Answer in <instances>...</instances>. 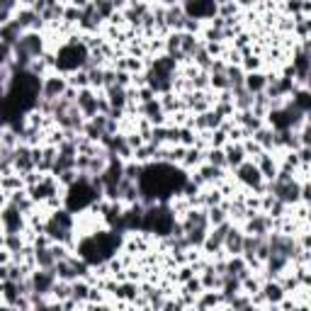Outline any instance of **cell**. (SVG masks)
Segmentation results:
<instances>
[{
	"instance_id": "obj_4",
	"label": "cell",
	"mask_w": 311,
	"mask_h": 311,
	"mask_svg": "<svg viewBox=\"0 0 311 311\" xmlns=\"http://www.w3.org/2000/svg\"><path fill=\"white\" fill-rule=\"evenodd\" d=\"M76 107L80 110V114L95 117V114H98V98H92L90 90H80L76 98Z\"/></svg>"
},
{
	"instance_id": "obj_11",
	"label": "cell",
	"mask_w": 311,
	"mask_h": 311,
	"mask_svg": "<svg viewBox=\"0 0 311 311\" xmlns=\"http://www.w3.org/2000/svg\"><path fill=\"white\" fill-rule=\"evenodd\" d=\"M224 245L229 248V253H233V258H238L241 251H243V236L238 231H233V229H229L226 238H224Z\"/></svg>"
},
{
	"instance_id": "obj_2",
	"label": "cell",
	"mask_w": 311,
	"mask_h": 311,
	"mask_svg": "<svg viewBox=\"0 0 311 311\" xmlns=\"http://www.w3.org/2000/svg\"><path fill=\"white\" fill-rule=\"evenodd\" d=\"M54 285H56L54 270H39V272H34L32 282H29V287H32V292L37 294V297H42V294H46V292H51Z\"/></svg>"
},
{
	"instance_id": "obj_10",
	"label": "cell",
	"mask_w": 311,
	"mask_h": 311,
	"mask_svg": "<svg viewBox=\"0 0 311 311\" xmlns=\"http://www.w3.org/2000/svg\"><path fill=\"white\" fill-rule=\"evenodd\" d=\"M226 233H229V224H226V222L219 224V226L214 229V233H209V236L204 238L207 248H209V251H216L219 245H224V238H226Z\"/></svg>"
},
{
	"instance_id": "obj_15",
	"label": "cell",
	"mask_w": 311,
	"mask_h": 311,
	"mask_svg": "<svg viewBox=\"0 0 311 311\" xmlns=\"http://www.w3.org/2000/svg\"><path fill=\"white\" fill-rule=\"evenodd\" d=\"M226 163L229 166H233V168H238L241 163H243V156H245V151H243V146H231L229 151H226Z\"/></svg>"
},
{
	"instance_id": "obj_20",
	"label": "cell",
	"mask_w": 311,
	"mask_h": 311,
	"mask_svg": "<svg viewBox=\"0 0 311 311\" xmlns=\"http://www.w3.org/2000/svg\"><path fill=\"white\" fill-rule=\"evenodd\" d=\"M71 292H73L76 299H85L88 297V287L85 285H71Z\"/></svg>"
},
{
	"instance_id": "obj_12",
	"label": "cell",
	"mask_w": 311,
	"mask_h": 311,
	"mask_svg": "<svg viewBox=\"0 0 311 311\" xmlns=\"http://www.w3.org/2000/svg\"><path fill=\"white\" fill-rule=\"evenodd\" d=\"M12 153H15V166L17 168H22V170H29V168L34 166V156H32V151H29V148H15V151H12Z\"/></svg>"
},
{
	"instance_id": "obj_17",
	"label": "cell",
	"mask_w": 311,
	"mask_h": 311,
	"mask_svg": "<svg viewBox=\"0 0 311 311\" xmlns=\"http://www.w3.org/2000/svg\"><path fill=\"white\" fill-rule=\"evenodd\" d=\"M110 102H112V107H122L124 102H127V92H124V88H119V85H112L110 88Z\"/></svg>"
},
{
	"instance_id": "obj_5",
	"label": "cell",
	"mask_w": 311,
	"mask_h": 311,
	"mask_svg": "<svg viewBox=\"0 0 311 311\" xmlns=\"http://www.w3.org/2000/svg\"><path fill=\"white\" fill-rule=\"evenodd\" d=\"M236 170H238V178L243 180L245 185H253V188L260 190V180H263V175H260L258 166H253V163H241Z\"/></svg>"
},
{
	"instance_id": "obj_9",
	"label": "cell",
	"mask_w": 311,
	"mask_h": 311,
	"mask_svg": "<svg viewBox=\"0 0 311 311\" xmlns=\"http://www.w3.org/2000/svg\"><path fill=\"white\" fill-rule=\"evenodd\" d=\"M185 12L192 15V17H209V15L216 12V5L214 3H188Z\"/></svg>"
},
{
	"instance_id": "obj_23",
	"label": "cell",
	"mask_w": 311,
	"mask_h": 311,
	"mask_svg": "<svg viewBox=\"0 0 311 311\" xmlns=\"http://www.w3.org/2000/svg\"><path fill=\"white\" fill-rule=\"evenodd\" d=\"M34 311H51V309H49V306H44V304H37V309H34Z\"/></svg>"
},
{
	"instance_id": "obj_8",
	"label": "cell",
	"mask_w": 311,
	"mask_h": 311,
	"mask_svg": "<svg viewBox=\"0 0 311 311\" xmlns=\"http://www.w3.org/2000/svg\"><path fill=\"white\" fill-rule=\"evenodd\" d=\"M270 226H272V219H270V216H265V214H253V219L248 222V233H253V236H265Z\"/></svg>"
},
{
	"instance_id": "obj_24",
	"label": "cell",
	"mask_w": 311,
	"mask_h": 311,
	"mask_svg": "<svg viewBox=\"0 0 311 311\" xmlns=\"http://www.w3.org/2000/svg\"><path fill=\"white\" fill-rule=\"evenodd\" d=\"M241 311H258V309H253V306H243Z\"/></svg>"
},
{
	"instance_id": "obj_3",
	"label": "cell",
	"mask_w": 311,
	"mask_h": 311,
	"mask_svg": "<svg viewBox=\"0 0 311 311\" xmlns=\"http://www.w3.org/2000/svg\"><path fill=\"white\" fill-rule=\"evenodd\" d=\"M64 95H66V83L61 78H49V80L42 83V98H44V102H56L61 100Z\"/></svg>"
},
{
	"instance_id": "obj_7",
	"label": "cell",
	"mask_w": 311,
	"mask_h": 311,
	"mask_svg": "<svg viewBox=\"0 0 311 311\" xmlns=\"http://www.w3.org/2000/svg\"><path fill=\"white\" fill-rule=\"evenodd\" d=\"M20 32H22V27L17 24V20H12L5 27H0V42L5 46H15L20 42Z\"/></svg>"
},
{
	"instance_id": "obj_13",
	"label": "cell",
	"mask_w": 311,
	"mask_h": 311,
	"mask_svg": "<svg viewBox=\"0 0 311 311\" xmlns=\"http://www.w3.org/2000/svg\"><path fill=\"white\" fill-rule=\"evenodd\" d=\"M37 263L42 265V270H54L56 258H54V253H51V248H39V251H37Z\"/></svg>"
},
{
	"instance_id": "obj_22",
	"label": "cell",
	"mask_w": 311,
	"mask_h": 311,
	"mask_svg": "<svg viewBox=\"0 0 311 311\" xmlns=\"http://www.w3.org/2000/svg\"><path fill=\"white\" fill-rule=\"evenodd\" d=\"M209 214H211L209 219H211L214 224H224V211H222V209H211Z\"/></svg>"
},
{
	"instance_id": "obj_18",
	"label": "cell",
	"mask_w": 311,
	"mask_h": 311,
	"mask_svg": "<svg viewBox=\"0 0 311 311\" xmlns=\"http://www.w3.org/2000/svg\"><path fill=\"white\" fill-rule=\"evenodd\" d=\"M285 297V289L279 287V285H267L265 287V299L267 301H279Z\"/></svg>"
},
{
	"instance_id": "obj_16",
	"label": "cell",
	"mask_w": 311,
	"mask_h": 311,
	"mask_svg": "<svg viewBox=\"0 0 311 311\" xmlns=\"http://www.w3.org/2000/svg\"><path fill=\"white\" fill-rule=\"evenodd\" d=\"M292 105L297 107V110L301 112V114H306L309 112V107H311V98H309V92L306 90H299L294 98H292Z\"/></svg>"
},
{
	"instance_id": "obj_21",
	"label": "cell",
	"mask_w": 311,
	"mask_h": 311,
	"mask_svg": "<svg viewBox=\"0 0 311 311\" xmlns=\"http://www.w3.org/2000/svg\"><path fill=\"white\" fill-rule=\"evenodd\" d=\"M8 245H10L12 251H17V253H20V248H22V241L17 238V233H10V238H8Z\"/></svg>"
},
{
	"instance_id": "obj_6",
	"label": "cell",
	"mask_w": 311,
	"mask_h": 311,
	"mask_svg": "<svg viewBox=\"0 0 311 311\" xmlns=\"http://www.w3.org/2000/svg\"><path fill=\"white\" fill-rule=\"evenodd\" d=\"M3 224H5V231L8 233H17L22 229V211L17 207H8L3 211Z\"/></svg>"
},
{
	"instance_id": "obj_14",
	"label": "cell",
	"mask_w": 311,
	"mask_h": 311,
	"mask_svg": "<svg viewBox=\"0 0 311 311\" xmlns=\"http://www.w3.org/2000/svg\"><path fill=\"white\" fill-rule=\"evenodd\" d=\"M54 190H56V185L51 182V180H42L39 185H34V200H44V197H51L54 195Z\"/></svg>"
},
{
	"instance_id": "obj_1",
	"label": "cell",
	"mask_w": 311,
	"mask_h": 311,
	"mask_svg": "<svg viewBox=\"0 0 311 311\" xmlns=\"http://www.w3.org/2000/svg\"><path fill=\"white\" fill-rule=\"evenodd\" d=\"M85 58H88V54H85V49L78 44H68L61 49V54H58V68H66V71H76V68L85 66Z\"/></svg>"
},
{
	"instance_id": "obj_19",
	"label": "cell",
	"mask_w": 311,
	"mask_h": 311,
	"mask_svg": "<svg viewBox=\"0 0 311 311\" xmlns=\"http://www.w3.org/2000/svg\"><path fill=\"white\" fill-rule=\"evenodd\" d=\"M209 163H211L214 168H219V170H222V168L226 166V156H224V151H219V148H214V151L209 153Z\"/></svg>"
}]
</instances>
